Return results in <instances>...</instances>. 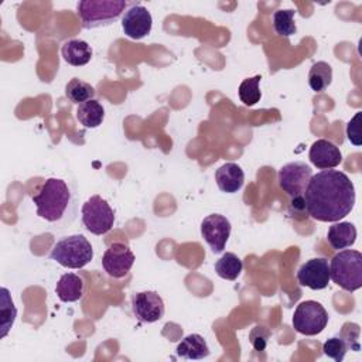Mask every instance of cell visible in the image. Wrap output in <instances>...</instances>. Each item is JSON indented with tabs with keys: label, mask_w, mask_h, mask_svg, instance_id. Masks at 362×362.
Here are the masks:
<instances>
[{
	"label": "cell",
	"mask_w": 362,
	"mask_h": 362,
	"mask_svg": "<svg viewBox=\"0 0 362 362\" xmlns=\"http://www.w3.org/2000/svg\"><path fill=\"white\" fill-rule=\"evenodd\" d=\"M304 209L320 222H338L355 205V187L339 170H322L314 174L303 195Z\"/></svg>",
	"instance_id": "obj_1"
},
{
	"label": "cell",
	"mask_w": 362,
	"mask_h": 362,
	"mask_svg": "<svg viewBox=\"0 0 362 362\" xmlns=\"http://www.w3.org/2000/svg\"><path fill=\"white\" fill-rule=\"evenodd\" d=\"M31 199L35 204L37 215L49 223L64 221L75 202L71 187L62 178L45 180Z\"/></svg>",
	"instance_id": "obj_2"
},
{
	"label": "cell",
	"mask_w": 362,
	"mask_h": 362,
	"mask_svg": "<svg viewBox=\"0 0 362 362\" xmlns=\"http://www.w3.org/2000/svg\"><path fill=\"white\" fill-rule=\"evenodd\" d=\"M329 279L346 291L362 287V253L359 250H339L329 264Z\"/></svg>",
	"instance_id": "obj_3"
},
{
	"label": "cell",
	"mask_w": 362,
	"mask_h": 362,
	"mask_svg": "<svg viewBox=\"0 0 362 362\" xmlns=\"http://www.w3.org/2000/svg\"><path fill=\"white\" fill-rule=\"evenodd\" d=\"M124 0H82L78 3V16L86 30L110 25L124 13Z\"/></svg>",
	"instance_id": "obj_4"
},
{
	"label": "cell",
	"mask_w": 362,
	"mask_h": 362,
	"mask_svg": "<svg viewBox=\"0 0 362 362\" xmlns=\"http://www.w3.org/2000/svg\"><path fill=\"white\" fill-rule=\"evenodd\" d=\"M49 257L66 269H82L93 259V247L83 235H71L54 245Z\"/></svg>",
	"instance_id": "obj_5"
},
{
	"label": "cell",
	"mask_w": 362,
	"mask_h": 362,
	"mask_svg": "<svg viewBox=\"0 0 362 362\" xmlns=\"http://www.w3.org/2000/svg\"><path fill=\"white\" fill-rule=\"evenodd\" d=\"M313 177V170L310 165L301 161H293L284 164L277 174L279 185L280 188L290 195L291 205L300 206L304 209V199L303 195L305 192V188Z\"/></svg>",
	"instance_id": "obj_6"
},
{
	"label": "cell",
	"mask_w": 362,
	"mask_h": 362,
	"mask_svg": "<svg viewBox=\"0 0 362 362\" xmlns=\"http://www.w3.org/2000/svg\"><path fill=\"white\" fill-rule=\"evenodd\" d=\"M82 223L93 235L107 233L115 223V211L100 195H92L82 205Z\"/></svg>",
	"instance_id": "obj_7"
},
{
	"label": "cell",
	"mask_w": 362,
	"mask_h": 362,
	"mask_svg": "<svg viewBox=\"0 0 362 362\" xmlns=\"http://www.w3.org/2000/svg\"><path fill=\"white\" fill-rule=\"evenodd\" d=\"M291 322L297 332L313 337L321 334L327 327L328 313L318 301L307 300L297 305Z\"/></svg>",
	"instance_id": "obj_8"
},
{
	"label": "cell",
	"mask_w": 362,
	"mask_h": 362,
	"mask_svg": "<svg viewBox=\"0 0 362 362\" xmlns=\"http://www.w3.org/2000/svg\"><path fill=\"white\" fill-rule=\"evenodd\" d=\"M201 235L214 253H221L230 236V222L221 214H211L201 222Z\"/></svg>",
	"instance_id": "obj_9"
},
{
	"label": "cell",
	"mask_w": 362,
	"mask_h": 362,
	"mask_svg": "<svg viewBox=\"0 0 362 362\" xmlns=\"http://www.w3.org/2000/svg\"><path fill=\"white\" fill-rule=\"evenodd\" d=\"M134 263V255L124 243H112L102 257V266L105 272L113 279L124 277Z\"/></svg>",
	"instance_id": "obj_10"
},
{
	"label": "cell",
	"mask_w": 362,
	"mask_h": 362,
	"mask_svg": "<svg viewBox=\"0 0 362 362\" xmlns=\"http://www.w3.org/2000/svg\"><path fill=\"white\" fill-rule=\"evenodd\" d=\"M153 17L150 11L139 4L133 3L122 17L123 33L132 40H141L151 33Z\"/></svg>",
	"instance_id": "obj_11"
},
{
	"label": "cell",
	"mask_w": 362,
	"mask_h": 362,
	"mask_svg": "<svg viewBox=\"0 0 362 362\" xmlns=\"http://www.w3.org/2000/svg\"><path fill=\"white\" fill-rule=\"evenodd\" d=\"M132 310L141 322H156L164 315V301L156 291H140L132 297Z\"/></svg>",
	"instance_id": "obj_12"
},
{
	"label": "cell",
	"mask_w": 362,
	"mask_h": 362,
	"mask_svg": "<svg viewBox=\"0 0 362 362\" xmlns=\"http://www.w3.org/2000/svg\"><path fill=\"white\" fill-rule=\"evenodd\" d=\"M297 281L311 290H322L329 283V264L324 257H314L303 263L297 272Z\"/></svg>",
	"instance_id": "obj_13"
},
{
	"label": "cell",
	"mask_w": 362,
	"mask_h": 362,
	"mask_svg": "<svg viewBox=\"0 0 362 362\" xmlns=\"http://www.w3.org/2000/svg\"><path fill=\"white\" fill-rule=\"evenodd\" d=\"M308 158L317 168L331 170L342 163V153L339 147L332 141L318 139L310 147Z\"/></svg>",
	"instance_id": "obj_14"
},
{
	"label": "cell",
	"mask_w": 362,
	"mask_h": 362,
	"mask_svg": "<svg viewBox=\"0 0 362 362\" xmlns=\"http://www.w3.org/2000/svg\"><path fill=\"white\" fill-rule=\"evenodd\" d=\"M218 188L226 194L238 192L245 182V173L236 163H225L215 171Z\"/></svg>",
	"instance_id": "obj_15"
},
{
	"label": "cell",
	"mask_w": 362,
	"mask_h": 362,
	"mask_svg": "<svg viewBox=\"0 0 362 362\" xmlns=\"http://www.w3.org/2000/svg\"><path fill=\"white\" fill-rule=\"evenodd\" d=\"M61 55L66 64L72 66H83L92 59L93 51L86 41L72 38L62 44Z\"/></svg>",
	"instance_id": "obj_16"
},
{
	"label": "cell",
	"mask_w": 362,
	"mask_h": 362,
	"mask_svg": "<svg viewBox=\"0 0 362 362\" xmlns=\"http://www.w3.org/2000/svg\"><path fill=\"white\" fill-rule=\"evenodd\" d=\"M55 293L64 303H75L83 296V280L75 273H65L59 277Z\"/></svg>",
	"instance_id": "obj_17"
},
{
	"label": "cell",
	"mask_w": 362,
	"mask_h": 362,
	"mask_svg": "<svg viewBox=\"0 0 362 362\" xmlns=\"http://www.w3.org/2000/svg\"><path fill=\"white\" fill-rule=\"evenodd\" d=\"M175 354L184 359H204L209 355V346L202 335L189 334L177 345Z\"/></svg>",
	"instance_id": "obj_18"
},
{
	"label": "cell",
	"mask_w": 362,
	"mask_h": 362,
	"mask_svg": "<svg viewBox=\"0 0 362 362\" xmlns=\"http://www.w3.org/2000/svg\"><path fill=\"white\" fill-rule=\"evenodd\" d=\"M327 239L335 250L349 247L356 240V228L351 222H335L328 228Z\"/></svg>",
	"instance_id": "obj_19"
},
{
	"label": "cell",
	"mask_w": 362,
	"mask_h": 362,
	"mask_svg": "<svg viewBox=\"0 0 362 362\" xmlns=\"http://www.w3.org/2000/svg\"><path fill=\"white\" fill-rule=\"evenodd\" d=\"M76 119L86 129L99 127L105 119V107L98 100L90 99L78 105Z\"/></svg>",
	"instance_id": "obj_20"
},
{
	"label": "cell",
	"mask_w": 362,
	"mask_h": 362,
	"mask_svg": "<svg viewBox=\"0 0 362 362\" xmlns=\"http://www.w3.org/2000/svg\"><path fill=\"white\" fill-rule=\"evenodd\" d=\"M332 82V68L325 61L313 64L308 72V85L314 92L325 90Z\"/></svg>",
	"instance_id": "obj_21"
},
{
	"label": "cell",
	"mask_w": 362,
	"mask_h": 362,
	"mask_svg": "<svg viewBox=\"0 0 362 362\" xmlns=\"http://www.w3.org/2000/svg\"><path fill=\"white\" fill-rule=\"evenodd\" d=\"M243 269L242 260L232 252L223 253L215 263V272L221 279L225 280H236Z\"/></svg>",
	"instance_id": "obj_22"
},
{
	"label": "cell",
	"mask_w": 362,
	"mask_h": 362,
	"mask_svg": "<svg viewBox=\"0 0 362 362\" xmlns=\"http://www.w3.org/2000/svg\"><path fill=\"white\" fill-rule=\"evenodd\" d=\"M95 95H96L95 88L90 83H88L79 78H72L65 86V96L72 103L81 105L83 102L93 99Z\"/></svg>",
	"instance_id": "obj_23"
},
{
	"label": "cell",
	"mask_w": 362,
	"mask_h": 362,
	"mask_svg": "<svg viewBox=\"0 0 362 362\" xmlns=\"http://www.w3.org/2000/svg\"><path fill=\"white\" fill-rule=\"evenodd\" d=\"M0 328H1V338H4L10 328L13 327L16 317H17V308L11 300L10 291L6 287H1V305H0Z\"/></svg>",
	"instance_id": "obj_24"
},
{
	"label": "cell",
	"mask_w": 362,
	"mask_h": 362,
	"mask_svg": "<svg viewBox=\"0 0 362 362\" xmlns=\"http://www.w3.org/2000/svg\"><path fill=\"white\" fill-rule=\"evenodd\" d=\"M296 11L291 8H281L274 11L273 14V28L276 34L281 37H291L293 34L297 33V25L294 21Z\"/></svg>",
	"instance_id": "obj_25"
},
{
	"label": "cell",
	"mask_w": 362,
	"mask_h": 362,
	"mask_svg": "<svg viewBox=\"0 0 362 362\" xmlns=\"http://www.w3.org/2000/svg\"><path fill=\"white\" fill-rule=\"evenodd\" d=\"M260 75H255L252 78H246L242 81V83L239 85V99L246 105V106H253L256 105L260 98H262V92H260Z\"/></svg>",
	"instance_id": "obj_26"
},
{
	"label": "cell",
	"mask_w": 362,
	"mask_h": 362,
	"mask_svg": "<svg viewBox=\"0 0 362 362\" xmlns=\"http://www.w3.org/2000/svg\"><path fill=\"white\" fill-rule=\"evenodd\" d=\"M348 346L345 344V341L337 334L331 338H328L324 345H322V352L324 355H327L328 358H332L337 362H341L345 358V354L348 352Z\"/></svg>",
	"instance_id": "obj_27"
},
{
	"label": "cell",
	"mask_w": 362,
	"mask_h": 362,
	"mask_svg": "<svg viewBox=\"0 0 362 362\" xmlns=\"http://www.w3.org/2000/svg\"><path fill=\"white\" fill-rule=\"evenodd\" d=\"M338 335L345 341L349 351H355V352L361 351V342H359L361 327L356 322H345L341 331L338 332Z\"/></svg>",
	"instance_id": "obj_28"
},
{
	"label": "cell",
	"mask_w": 362,
	"mask_h": 362,
	"mask_svg": "<svg viewBox=\"0 0 362 362\" xmlns=\"http://www.w3.org/2000/svg\"><path fill=\"white\" fill-rule=\"evenodd\" d=\"M270 331L263 327V325H256L250 329L249 332V341L253 346L255 351L257 352H262L267 348V344H269V339H270Z\"/></svg>",
	"instance_id": "obj_29"
},
{
	"label": "cell",
	"mask_w": 362,
	"mask_h": 362,
	"mask_svg": "<svg viewBox=\"0 0 362 362\" xmlns=\"http://www.w3.org/2000/svg\"><path fill=\"white\" fill-rule=\"evenodd\" d=\"M361 113H362V112H356L355 116H354V117L348 122V124H346V136H348V140H349L354 146H361V132H359Z\"/></svg>",
	"instance_id": "obj_30"
}]
</instances>
